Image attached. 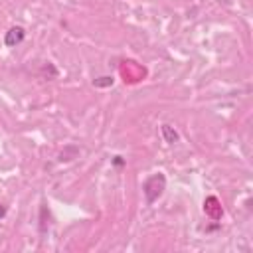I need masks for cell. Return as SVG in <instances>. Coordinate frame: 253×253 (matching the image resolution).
<instances>
[{"mask_svg":"<svg viewBox=\"0 0 253 253\" xmlns=\"http://www.w3.org/2000/svg\"><path fill=\"white\" fill-rule=\"evenodd\" d=\"M164 190H166V178H164V174L158 172V174H152L150 178H146V182L142 186V192L146 196V204H154L162 196Z\"/></svg>","mask_w":253,"mask_h":253,"instance_id":"1","label":"cell"},{"mask_svg":"<svg viewBox=\"0 0 253 253\" xmlns=\"http://www.w3.org/2000/svg\"><path fill=\"white\" fill-rule=\"evenodd\" d=\"M24 38H26V30L22 26H12L4 36V43L6 47H16L24 42Z\"/></svg>","mask_w":253,"mask_h":253,"instance_id":"2","label":"cell"},{"mask_svg":"<svg viewBox=\"0 0 253 253\" xmlns=\"http://www.w3.org/2000/svg\"><path fill=\"white\" fill-rule=\"evenodd\" d=\"M160 132H162V136H164V142H168V144H174V142H178V132H176V128L172 126V125H162L160 126Z\"/></svg>","mask_w":253,"mask_h":253,"instance_id":"3","label":"cell"},{"mask_svg":"<svg viewBox=\"0 0 253 253\" xmlns=\"http://www.w3.org/2000/svg\"><path fill=\"white\" fill-rule=\"evenodd\" d=\"M93 85L95 87H109V85H113V77H99V79H95L93 81Z\"/></svg>","mask_w":253,"mask_h":253,"instance_id":"4","label":"cell"},{"mask_svg":"<svg viewBox=\"0 0 253 253\" xmlns=\"http://www.w3.org/2000/svg\"><path fill=\"white\" fill-rule=\"evenodd\" d=\"M113 162H115L117 166H123V158H121V156H115V160H113Z\"/></svg>","mask_w":253,"mask_h":253,"instance_id":"5","label":"cell"},{"mask_svg":"<svg viewBox=\"0 0 253 253\" xmlns=\"http://www.w3.org/2000/svg\"><path fill=\"white\" fill-rule=\"evenodd\" d=\"M4 215H6V206L0 204V217H4Z\"/></svg>","mask_w":253,"mask_h":253,"instance_id":"6","label":"cell"}]
</instances>
